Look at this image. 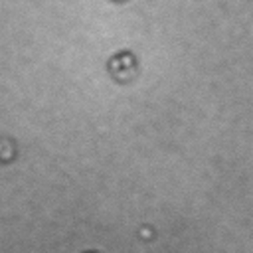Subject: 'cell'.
I'll use <instances>...</instances> for the list:
<instances>
[{
	"label": "cell",
	"mask_w": 253,
	"mask_h": 253,
	"mask_svg": "<svg viewBox=\"0 0 253 253\" xmlns=\"http://www.w3.org/2000/svg\"><path fill=\"white\" fill-rule=\"evenodd\" d=\"M14 154H16L14 142L10 138H0V160L10 162V160H14Z\"/></svg>",
	"instance_id": "cell-1"
}]
</instances>
